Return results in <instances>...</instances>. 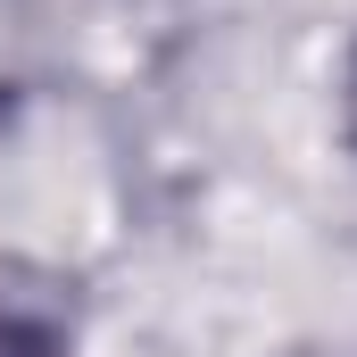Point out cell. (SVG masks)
Listing matches in <instances>:
<instances>
[{"label":"cell","mask_w":357,"mask_h":357,"mask_svg":"<svg viewBox=\"0 0 357 357\" xmlns=\"http://www.w3.org/2000/svg\"><path fill=\"white\" fill-rule=\"evenodd\" d=\"M349 108H357V75H349Z\"/></svg>","instance_id":"1"}]
</instances>
